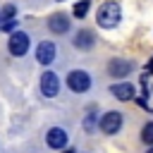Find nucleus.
<instances>
[{
    "label": "nucleus",
    "mask_w": 153,
    "mask_h": 153,
    "mask_svg": "<svg viewBox=\"0 0 153 153\" xmlns=\"http://www.w3.org/2000/svg\"><path fill=\"white\" fill-rule=\"evenodd\" d=\"M131 69H134V62H131V60H122V57H115V60H110V65H108L110 76H127Z\"/></svg>",
    "instance_id": "0eeeda50"
},
{
    "label": "nucleus",
    "mask_w": 153,
    "mask_h": 153,
    "mask_svg": "<svg viewBox=\"0 0 153 153\" xmlns=\"http://www.w3.org/2000/svg\"><path fill=\"white\" fill-rule=\"evenodd\" d=\"M55 55H57V50H55V45H53L50 41L38 43V48H36V60H38L41 65H50V62L55 60Z\"/></svg>",
    "instance_id": "6e6552de"
},
{
    "label": "nucleus",
    "mask_w": 153,
    "mask_h": 153,
    "mask_svg": "<svg viewBox=\"0 0 153 153\" xmlns=\"http://www.w3.org/2000/svg\"><path fill=\"white\" fill-rule=\"evenodd\" d=\"M41 93L45 98H55L60 93V79L55 72H43L41 74Z\"/></svg>",
    "instance_id": "39448f33"
},
{
    "label": "nucleus",
    "mask_w": 153,
    "mask_h": 153,
    "mask_svg": "<svg viewBox=\"0 0 153 153\" xmlns=\"http://www.w3.org/2000/svg\"><path fill=\"white\" fill-rule=\"evenodd\" d=\"M96 19H98V26L112 29V26H117L120 19H122V7H120L117 2H112V0H110V2H103V5L98 7Z\"/></svg>",
    "instance_id": "f257e3e1"
},
{
    "label": "nucleus",
    "mask_w": 153,
    "mask_h": 153,
    "mask_svg": "<svg viewBox=\"0 0 153 153\" xmlns=\"http://www.w3.org/2000/svg\"><path fill=\"white\" fill-rule=\"evenodd\" d=\"M84 129H86L88 134L96 129V117H93V115H86V120H84Z\"/></svg>",
    "instance_id": "dca6fc26"
},
{
    "label": "nucleus",
    "mask_w": 153,
    "mask_h": 153,
    "mask_svg": "<svg viewBox=\"0 0 153 153\" xmlns=\"http://www.w3.org/2000/svg\"><path fill=\"white\" fill-rule=\"evenodd\" d=\"M151 72H153V57H151V60H148V65H146V74H151Z\"/></svg>",
    "instance_id": "f3484780"
},
{
    "label": "nucleus",
    "mask_w": 153,
    "mask_h": 153,
    "mask_svg": "<svg viewBox=\"0 0 153 153\" xmlns=\"http://www.w3.org/2000/svg\"><path fill=\"white\" fill-rule=\"evenodd\" d=\"M146 153H153V146H151V148H148V151H146Z\"/></svg>",
    "instance_id": "6ab92c4d"
},
{
    "label": "nucleus",
    "mask_w": 153,
    "mask_h": 153,
    "mask_svg": "<svg viewBox=\"0 0 153 153\" xmlns=\"http://www.w3.org/2000/svg\"><path fill=\"white\" fill-rule=\"evenodd\" d=\"M110 93H112L117 100H131V98L136 96V88H134L131 84L122 81V84H112V86H110Z\"/></svg>",
    "instance_id": "1a4fd4ad"
},
{
    "label": "nucleus",
    "mask_w": 153,
    "mask_h": 153,
    "mask_svg": "<svg viewBox=\"0 0 153 153\" xmlns=\"http://www.w3.org/2000/svg\"><path fill=\"white\" fill-rule=\"evenodd\" d=\"M48 29L53 31V33H67L69 31V19H67V14H53L50 19H48Z\"/></svg>",
    "instance_id": "9b49d317"
},
{
    "label": "nucleus",
    "mask_w": 153,
    "mask_h": 153,
    "mask_svg": "<svg viewBox=\"0 0 153 153\" xmlns=\"http://www.w3.org/2000/svg\"><path fill=\"white\" fill-rule=\"evenodd\" d=\"M45 143H48L50 148H55V151L65 148V146H67V131H65V129H60V127L48 129V134H45Z\"/></svg>",
    "instance_id": "423d86ee"
},
{
    "label": "nucleus",
    "mask_w": 153,
    "mask_h": 153,
    "mask_svg": "<svg viewBox=\"0 0 153 153\" xmlns=\"http://www.w3.org/2000/svg\"><path fill=\"white\" fill-rule=\"evenodd\" d=\"M100 131L103 134H117L120 129H122V112H117V110H110V112H105L103 117H100Z\"/></svg>",
    "instance_id": "7ed1b4c3"
},
{
    "label": "nucleus",
    "mask_w": 153,
    "mask_h": 153,
    "mask_svg": "<svg viewBox=\"0 0 153 153\" xmlns=\"http://www.w3.org/2000/svg\"><path fill=\"white\" fill-rule=\"evenodd\" d=\"M141 139H143V143L153 146V122L143 124V129H141Z\"/></svg>",
    "instance_id": "ddd939ff"
},
{
    "label": "nucleus",
    "mask_w": 153,
    "mask_h": 153,
    "mask_svg": "<svg viewBox=\"0 0 153 153\" xmlns=\"http://www.w3.org/2000/svg\"><path fill=\"white\" fill-rule=\"evenodd\" d=\"M67 86H69V91H74V93L88 91V88H91V76H88V72H84V69H72V72L67 74Z\"/></svg>",
    "instance_id": "f03ea898"
},
{
    "label": "nucleus",
    "mask_w": 153,
    "mask_h": 153,
    "mask_svg": "<svg viewBox=\"0 0 153 153\" xmlns=\"http://www.w3.org/2000/svg\"><path fill=\"white\" fill-rule=\"evenodd\" d=\"M65 153H76V151H72V148H67V151H65Z\"/></svg>",
    "instance_id": "a211bd4d"
},
{
    "label": "nucleus",
    "mask_w": 153,
    "mask_h": 153,
    "mask_svg": "<svg viewBox=\"0 0 153 153\" xmlns=\"http://www.w3.org/2000/svg\"><path fill=\"white\" fill-rule=\"evenodd\" d=\"M88 7H91V2L88 0H79L76 5H74V17H86V12H88Z\"/></svg>",
    "instance_id": "f8f14e48"
},
{
    "label": "nucleus",
    "mask_w": 153,
    "mask_h": 153,
    "mask_svg": "<svg viewBox=\"0 0 153 153\" xmlns=\"http://www.w3.org/2000/svg\"><path fill=\"white\" fill-rule=\"evenodd\" d=\"M7 48H10L12 55L22 57V55L29 50V36H26L24 31H12V33H10V41H7Z\"/></svg>",
    "instance_id": "20e7f679"
},
{
    "label": "nucleus",
    "mask_w": 153,
    "mask_h": 153,
    "mask_svg": "<svg viewBox=\"0 0 153 153\" xmlns=\"http://www.w3.org/2000/svg\"><path fill=\"white\" fill-rule=\"evenodd\" d=\"M74 48H79V50H91L93 48V43H96V38H93V31H88V29H81V31H76V36H74Z\"/></svg>",
    "instance_id": "9d476101"
},
{
    "label": "nucleus",
    "mask_w": 153,
    "mask_h": 153,
    "mask_svg": "<svg viewBox=\"0 0 153 153\" xmlns=\"http://www.w3.org/2000/svg\"><path fill=\"white\" fill-rule=\"evenodd\" d=\"M0 24H2V17H0Z\"/></svg>",
    "instance_id": "aec40b11"
},
{
    "label": "nucleus",
    "mask_w": 153,
    "mask_h": 153,
    "mask_svg": "<svg viewBox=\"0 0 153 153\" xmlns=\"http://www.w3.org/2000/svg\"><path fill=\"white\" fill-rule=\"evenodd\" d=\"M14 14H17L14 5H5V7H2V12H0V17H2V19H14Z\"/></svg>",
    "instance_id": "4468645a"
},
{
    "label": "nucleus",
    "mask_w": 153,
    "mask_h": 153,
    "mask_svg": "<svg viewBox=\"0 0 153 153\" xmlns=\"http://www.w3.org/2000/svg\"><path fill=\"white\" fill-rule=\"evenodd\" d=\"M14 26H17V19H2L0 31H14Z\"/></svg>",
    "instance_id": "2eb2a0df"
}]
</instances>
